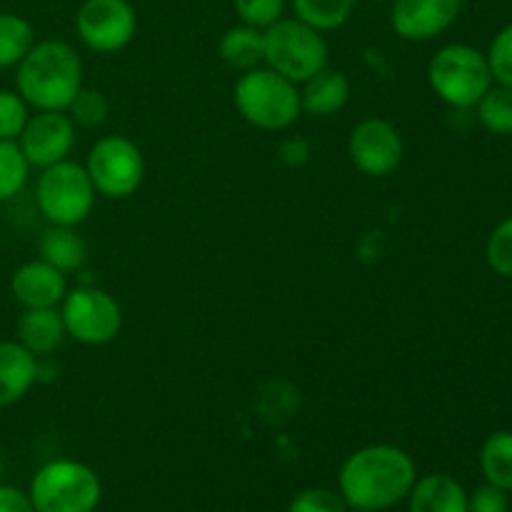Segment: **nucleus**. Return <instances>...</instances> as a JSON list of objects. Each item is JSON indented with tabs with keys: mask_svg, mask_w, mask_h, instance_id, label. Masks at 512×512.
Instances as JSON below:
<instances>
[{
	"mask_svg": "<svg viewBox=\"0 0 512 512\" xmlns=\"http://www.w3.org/2000/svg\"><path fill=\"white\" fill-rule=\"evenodd\" d=\"M68 338L63 315L58 308H30L23 310L15 323V340L35 358L53 355Z\"/></svg>",
	"mask_w": 512,
	"mask_h": 512,
	"instance_id": "15",
	"label": "nucleus"
},
{
	"mask_svg": "<svg viewBox=\"0 0 512 512\" xmlns=\"http://www.w3.org/2000/svg\"><path fill=\"white\" fill-rule=\"evenodd\" d=\"M488 265L503 278H512V215L490 233L485 248Z\"/></svg>",
	"mask_w": 512,
	"mask_h": 512,
	"instance_id": "29",
	"label": "nucleus"
},
{
	"mask_svg": "<svg viewBox=\"0 0 512 512\" xmlns=\"http://www.w3.org/2000/svg\"><path fill=\"white\" fill-rule=\"evenodd\" d=\"M35 45V30L23 15L0 13V70L15 68Z\"/></svg>",
	"mask_w": 512,
	"mask_h": 512,
	"instance_id": "22",
	"label": "nucleus"
},
{
	"mask_svg": "<svg viewBox=\"0 0 512 512\" xmlns=\"http://www.w3.org/2000/svg\"><path fill=\"white\" fill-rule=\"evenodd\" d=\"M18 145L30 168H50L73 153L75 123L65 110H38L25 123Z\"/></svg>",
	"mask_w": 512,
	"mask_h": 512,
	"instance_id": "12",
	"label": "nucleus"
},
{
	"mask_svg": "<svg viewBox=\"0 0 512 512\" xmlns=\"http://www.w3.org/2000/svg\"><path fill=\"white\" fill-rule=\"evenodd\" d=\"M290 3H293L295 18L320 33L345 25L355 8V0H290Z\"/></svg>",
	"mask_w": 512,
	"mask_h": 512,
	"instance_id": "23",
	"label": "nucleus"
},
{
	"mask_svg": "<svg viewBox=\"0 0 512 512\" xmlns=\"http://www.w3.org/2000/svg\"><path fill=\"white\" fill-rule=\"evenodd\" d=\"M0 512H35L28 493L0 483Z\"/></svg>",
	"mask_w": 512,
	"mask_h": 512,
	"instance_id": "33",
	"label": "nucleus"
},
{
	"mask_svg": "<svg viewBox=\"0 0 512 512\" xmlns=\"http://www.w3.org/2000/svg\"><path fill=\"white\" fill-rule=\"evenodd\" d=\"M348 512H370V510H355V508H350Z\"/></svg>",
	"mask_w": 512,
	"mask_h": 512,
	"instance_id": "36",
	"label": "nucleus"
},
{
	"mask_svg": "<svg viewBox=\"0 0 512 512\" xmlns=\"http://www.w3.org/2000/svg\"><path fill=\"white\" fill-rule=\"evenodd\" d=\"M480 470L485 480L500 490H512V433L500 430L483 443L480 450Z\"/></svg>",
	"mask_w": 512,
	"mask_h": 512,
	"instance_id": "21",
	"label": "nucleus"
},
{
	"mask_svg": "<svg viewBox=\"0 0 512 512\" xmlns=\"http://www.w3.org/2000/svg\"><path fill=\"white\" fill-rule=\"evenodd\" d=\"M28 498L35 512H95L103 485L80 460H50L30 480Z\"/></svg>",
	"mask_w": 512,
	"mask_h": 512,
	"instance_id": "4",
	"label": "nucleus"
},
{
	"mask_svg": "<svg viewBox=\"0 0 512 512\" xmlns=\"http://www.w3.org/2000/svg\"><path fill=\"white\" fill-rule=\"evenodd\" d=\"M285 3L288 0H233V8L240 23L265 30L283 18Z\"/></svg>",
	"mask_w": 512,
	"mask_h": 512,
	"instance_id": "28",
	"label": "nucleus"
},
{
	"mask_svg": "<svg viewBox=\"0 0 512 512\" xmlns=\"http://www.w3.org/2000/svg\"><path fill=\"white\" fill-rule=\"evenodd\" d=\"M430 88L453 108H473L493 85L488 58L470 45H445L428 65Z\"/></svg>",
	"mask_w": 512,
	"mask_h": 512,
	"instance_id": "6",
	"label": "nucleus"
},
{
	"mask_svg": "<svg viewBox=\"0 0 512 512\" xmlns=\"http://www.w3.org/2000/svg\"><path fill=\"white\" fill-rule=\"evenodd\" d=\"M463 0H393L390 23L403 40L435 38L458 20Z\"/></svg>",
	"mask_w": 512,
	"mask_h": 512,
	"instance_id": "13",
	"label": "nucleus"
},
{
	"mask_svg": "<svg viewBox=\"0 0 512 512\" xmlns=\"http://www.w3.org/2000/svg\"><path fill=\"white\" fill-rule=\"evenodd\" d=\"M75 30L93 53H118L138 30V15L128 0H85L75 15Z\"/></svg>",
	"mask_w": 512,
	"mask_h": 512,
	"instance_id": "10",
	"label": "nucleus"
},
{
	"mask_svg": "<svg viewBox=\"0 0 512 512\" xmlns=\"http://www.w3.org/2000/svg\"><path fill=\"white\" fill-rule=\"evenodd\" d=\"M485 58H488L493 80L512 88V23L505 25V28L495 35L493 45H490V53L485 55Z\"/></svg>",
	"mask_w": 512,
	"mask_h": 512,
	"instance_id": "31",
	"label": "nucleus"
},
{
	"mask_svg": "<svg viewBox=\"0 0 512 512\" xmlns=\"http://www.w3.org/2000/svg\"><path fill=\"white\" fill-rule=\"evenodd\" d=\"M30 165L18 140H0V203L15 198L25 188Z\"/></svg>",
	"mask_w": 512,
	"mask_h": 512,
	"instance_id": "24",
	"label": "nucleus"
},
{
	"mask_svg": "<svg viewBox=\"0 0 512 512\" xmlns=\"http://www.w3.org/2000/svg\"><path fill=\"white\" fill-rule=\"evenodd\" d=\"M348 503L343 495L335 493L330 488H308L300 490L293 500H290L288 512H348Z\"/></svg>",
	"mask_w": 512,
	"mask_h": 512,
	"instance_id": "30",
	"label": "nucleus"
},
{
	"mask_svg": "<svg viewBox=\"0 0 512 512\" xmlns=\"http://www.w3.org/2000/svg\"><path fill=\"white\" fill-rule=\"evenodd\" d=\"M478 118L485 125V130L495 135H512V88L490 85L488 93L478 103Z\"/></svg>",
	"mask_w": 512,
	"mask_h": 512,
	"instance_id": "25",
	"label": "nucleus"
},
{
	"mask_svg": "<svg viewBox=\"0 0 512 512\" xmlns=\"http://www.w3.org/2000/svg\"><path fill=\"white\" fill-rule=\"evenodd\" d=\"M65 333L80 345H108L123 328V310L118 300L93 285L68 290L60 303Z\"/></svg>",
	"mask_w": 512,
	"mask_h": 512,
	"instance_id": "9",
	"label": "nucleus"
},
{
	"mask_svg": "<svg viewBox=\"0 0 512 512\" xmlns=\"http://www.w3.org/2000/svg\"><path fill=\"white\" fill-rule=\"evenodd\" d=\"M348 155L368 178H385L403 163L405 143L400 130L383 118H365L348 138Z\"/></svg>",
	"mask_w": 512,
	"mask_h": 512,
	"instance_id": "11",
	"label": "nucleus"
},
{
	"mask_svg": "<svg viewBox=\"0 0 512 512\" xmlns=\"http://www.w3.org/2000/svg\"><path fill=\"white\" fill-rule=\"evenodd\" d=\"M418 480L415 460L395 445H368L340 468L338 493L348 508L383 512L408 500Z\"/></svg>",
	"mask_w": 512,
	"mask_h": 512,
	"instance_id": "1",
	"label": "nucleus"
},
{
	"mask_svg": "<svg viewBox=\"0 0 512 512\" xmlns=\"http://www.w3.org/2000/svg\"><path fill=\"white\" fill-rule=\"evenodd\" d=\"M468 512H508V495L495 485H483L468 495Z\"/></svg>",
	"mask_w": 512,
	"mask_h": 512,
	"instance_id": "32",
	"label": "nucleus"
},
{
	"mask_svg": "<svg viewBox=\"0 0 512 512\" xmlns=\"http://www.w3.org/2000/svg\"><path fill=\"white\" fill-rule=\"evenodd\" d=\"M350 80L343 70L323 68L313 78L305 80L300 90V108L310 115H335L348 105Z\"/></svg>",
	"mask_w": 512,
	"mask_h": 512,
	"instance_id": "18",
	"label": "nucleus"
},
{
	"mask_svg": "<svg viewBox=\"0 0 512 512\" xmlns=\"http://www.w3.org/2000/svg\"><path fill=\"white\" fill-rule=\"evenodd\" d=\"M80 88L83 63L63 40H40L15 65V90L35 110H68Z\"/></svg>",
	"mask_w": 512,
	"mask_h": 512,
	"instance_id": "2",
	"label": "nucleus"
},
{
	"mask_svg": "<svg viewBox=\"0 0 512 512\" xmlns=\"http://www.w3.org/2000/svg\"><path fill=\"white\" fill-rule=\"evenodd\" d=\"M40 260L65 275L75 273L88 260V245L70 225H50L40 238Z\"/></svg>",
	"mask_w": 512,
	"mask_h": 512,
	"instance_id": "19",
	"label": "nucleus"
},
{
	"mask_svg": "<svg viewBox=\"0 0 512 512\" xmlns=\"http://www.w3.org/2000/svg\"><path fill=\"white\" fill-rule=\"evenodd\" d=\"M238 113L260 130H288L300 118V90L273 68L245 70L233 90Z\"/></svg>",
	"mask_w": 512,
	"mask_h": 512,
	"instance_id": "3",
	"label": "nucleus"
},
{
	"mask_svg": "<svg viewBox=\"0 0 512 512\" xmlns=\"http://www.w3.org/2000/svg\"><path fill=\"white\" fill-rule=\"evenodd\" d=\"M218 50L225 65L245 73V70L260 68V63H265V35L253 25H233L223 33Z\"/></svg>",
	"mask_w": 512,
	"mask_h": 512,
	"instance_id": "20",
	"label": "nucleus"
},
{
	"mask_svg": "<svg viewBox=\"0 0 512 512\" xmlns=\"http://www.w3.org/2000/svg\"><path fill=\"white\" fill-rule=\"evenodd\" d=\"M10 293L23 310L58 308L68 293V280H65V273L38 258L15 270L10 278Z\"/></svg>",
	"mask_w": 512,
	"mask_h": 512,
	"instance_id": "14",
	"label": "nucleus"
},
{
	"mask_svg": "<svg viewBox=\"0 0 512 512\" xmlns=\"http://www.w3.org/2000/svg\"><path fill=\"white\" fill-rule=\"evenodd\" d=\"M95 188L85 165L73 160L43 168L35 185V203L50 225H80L95 208Z\"/></svg>",
	"mask_w": 512,
	"mask_h": 512,
	"instance_id": "7",
	"label": "nucleus"
},
{
	"mask_svg": "<svg viewBox=\"0 0 512 512\" xmlns=\"http://www.w3.org/2000/svg\"><path fill=\"white\" fill-rule=\"evenodd\" d=\"M35 355L18 340H0V408H10L35 385Z\"/></svg>",
	"mask_w": 512,
	"mask_h": 512,
	"instance_id": "16",
	"label": "nucleus"
},
{
	"mask_svg": "<svg viewBox=\"0 0 512 512\" xmlns=\"http://www.w3.org/2000/svg\"><path fill=\"white\" fill-rule=\"evenodd\" d=\"M58 378V365L50 355L35 360V383H53Z\"/></svg>",
	"mask_w": 512,
	"mask_h": 512,
	"instance_id": "35",
	"label": "nucleus"
},
{
	"mask_svg": "<svg viewBox=\"0 0 512 512\" xmlns=\"http://www.w3.org/2000/svg\"><path fill=\"white\" fill-rule=\"evenodd\" d=\"M408 512H468V493L450 475H425L410 490Z\"/></svg>",
	"mask_w": 512,
	"mask_h": 512,
	"instance_id": "17",
	"label": "nucleus"
},
{
	"mask_svg": "<svg viewBox=\"0 0 512 512\" xmlns=\"http://www.w3.org/2000/svg\"><path fill=\"white\" fill-rule=\"evenodd\" d=\"M265 35V65L303 85L323 68H328V43L323 33L298 18H280Z\"/></svg>",
	"mask_w": 512,
	"mask_h": 512,
	"instance_id": "5",
	"label": "nucleus"
},
{
	"mask_svg": "<svg viewBox=\"0 0 512 512\" xmlns=\"http://www.w3.org/2000/svg\"><path fill=\"white\" fill-rule=\"evenodd\" d=\"M30 118V105L18 90H0V140H18Z\"/></svg>",
	"mask_w": 512,
	"mask_h": 512,
	"instance_id": "27",
	"label": "nucleus"
},
{
	"mask_svg": "<svg viewBox=\"0 0 512 512\" xmlns=\"http://www.w3.org/2000/svg\"><path fill=\"white\" fill-rule=\"evenodd\" d=\"M65 113L70 115V120H73L75 125H83V128H98V125H103L105 120H108L110 103L108 98H105L103 90L85 88L83 85Z\"/></svg>",
	"mask_w": 512,
	"mask_h": 512,
	"instance_id": "26",
	"label": "nucleus"
},
{
	"mask_svg": "<svg viewBox=\"0 0 512 512\" xmlns=\"http://www.w3.org/2000/svg\"><path fill=\"white\" fill-rule=\"evenodd\" d=\"M310 158V145L303 138H290L280 145V160L288 165H303Z\"/></svg>",
	"mask_w": 512,
	"mask_h": 512,
	"instance_id": "34",
	"label": "nucleus"
},
{
	"mask_svg": "<svg viewBox=\"0 0 512 512\" xmlns=\"http://www.w3.org/2000/svg\"><path fill=\"white\" fill-rule=\"evenodd\" d=\"M375 3H388V0H375Z\"/></svg>",
	"mask_w": 512,
	"mask_h": 512,
	"instance_id": "37",
	"label": "nucleus"
},
{
	"mask_svg": "<svg viewBox=\"0 0 512 512\" xmlns=\"http://www.w3.org/2000/svg\"><path fill=\"white\" fill-rule=\"evenodd\" d=\"M85 170L95 193L110 200H125L143 185L145 158L125 135H105L90 148Z\"/></svg>",
	"mask_w": 512,
	"mask_h": 512,
	"instance_id": "8",
	"label": "nucleus"
}]
</instances>
